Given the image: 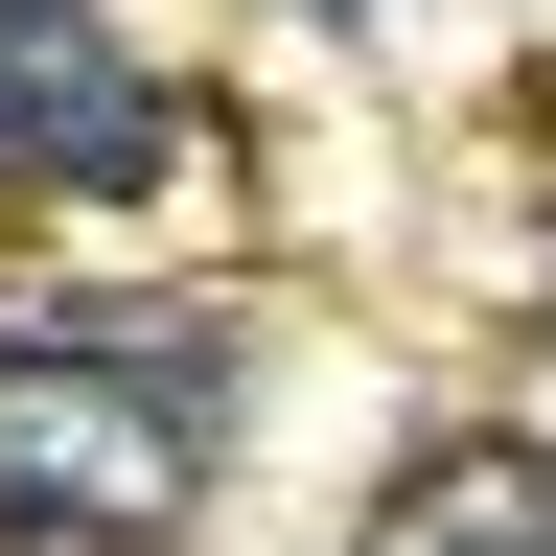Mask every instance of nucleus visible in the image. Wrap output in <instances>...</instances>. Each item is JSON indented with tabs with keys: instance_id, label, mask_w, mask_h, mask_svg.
<instances>
[{
	"instance_id": "f257e3e1",
	"label": "nucleus",
	"mask_w": 556,
	"mask_h": 556,
	"mask_svg": "<svg viewBox=\"0 0 556 556\" xmlns=\"http://www.w3.org/2000/svg\"><path fill=\"white\" fill-rule=\"evenodd\" d=\"M208 486V417L163 348H0V556H163Z\"/></svg>"
},
{
	"instance_id": "f03ea898",
	"label": "nucleus",
	"mask_w": 556,
	"mask_h": 556,
	"mask_svg": "<svg viewBox=\"0 0 556 556\" xmlns=\"http://www.w3.org/2000/svg\"><path fill=\"white\" fill-rule=\"evenodd\" d=\"M163 163V70L70 0H0V186H139Z\"/></svg>"
},
{
	"instance_id": "7ed1b4c3",
	"label": "nucleus",
	"mask_w": 556,
	"mask_h": 556,
	"mask_svg": "<svg viewBox=\"0 0 556 556\" xmlns=\"http://www.w3.org/2000/svg\"><path fill=\"white\" fill-rule=\"evenodd\" d=\"M394 556H556V464H510V441L417 464V486H394Z\"/></svg>"
}]
</instances>
